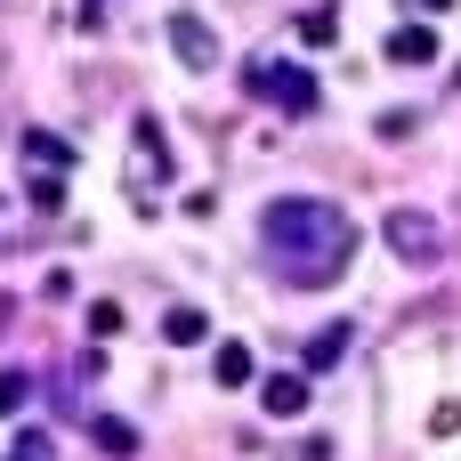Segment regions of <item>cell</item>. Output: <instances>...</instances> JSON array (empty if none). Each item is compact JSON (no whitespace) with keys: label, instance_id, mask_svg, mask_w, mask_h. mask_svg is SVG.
Returning a JSON list of instances; mask_svg holds the SVG:
<instances>
[{"label":"cell","instance_id":"6da1fadb","mask_svg":"<svg viewBox=\"0 0 461 461\" xmlns=\"http://www.w3.org/2000/svg\"><path fill=\"white\" fill-rule=\"evenodd\" d=\"M259 251L284 284H332L348 259H357V227L340 203H316V194H276L259 211Z\"/></svg>","mask_w":461,"mask_h":461},{"label":"cell","instance_id":"7a4b0ae2","mask_svg":"<svg viewBox=\"0 0 461 461\" xmlns=\"http://www.w3.org/2000/svg\"><path fill=\"white\" fill-rule=\"evenodd\" d=\"M243 81H251V89H259V97H276V105H284V113H292V122H308V113H316V105H324V81H316V73H308V65H251V73H243Z\"/></svg>","mask_w":461,"mask_h":461},{"label":"cell","instance_id":"3957f363","mask_svg":"<svg viewBox=\"0 0 461 461\" xmlns=\"http://www.w3.org/2000/svg\"><path fill=\"white\" fill-rule=\"evenodd\" d=\"M381 243H389L405 267H438V259H446V227H438L429 211H389V219H381Z\"/></svg>","mask_w":461,"mask_h":461},{"label":"cell","instance_id":"277c9868","mask_svg":"<svg viewBox=\"0 0 461 461\" xmlns=\"http://www.w3.org/2000/svg\"><path fill=\"white\" fill-rule=\"evenodd\" d=\"M170 49H178L194 73H211V65H219V41H211V24H203V16H186V8L170 16Z\"/></svg>","mask_w":461,"mask_h":461},{"label":"cell","instance_id":"5b68a950","mask_svg":"<svg viewBox=\"0 0 461 461\" xmlns=\"http://www.w3.org/2000/svg\"><path fill=\"white\" fill-rule=\"evenodd\" d=\"M130 146H138L146 186H162V178H170V138H162V122H154V113H138V122H130Z\"/></svg>","mask_w":461,"mask_h":461},{"label":"cell","instance_id":"8992f818","mask_svg":"<svg viewBox=\"0 0 461 461\" xmlns=\"http://www.w3.org/2000/svg\"><path fill=\"white\" fill-rule=\"evenodd\" d=\"M308 381H316V373H267V381H259V405H267L276 421H292V413H308Z\"/></svg>","mask_w":461,"mask_h":461},{"label":"cell","instance_id":"52a82bcc","mask_svg":"<svg viewBox=\"0 0 461 461\" xmlns=\"http://www.w3.org/2000/svg\"><path fill=\"white\" fill-rule=\"evenodd\" d=\"M389 57L397 65H438V24H397L389 32Z\"/></svg>","mask_w":461,"mask_h":461},{"label":"cell","instance_id":"ba28073f","mask_svg":"<svg viewBox=\"0 0 461 461\" xmlns=\"http://www.w3.org/2000/svg\"><path fill=\"white\" fill-rule=\"evenodd\" d=\"M211 381H219V389H243V381H259V357H251L243 340H219V357H211Z\"/></svg>","mask_w":461,"mask_h":461},{"label":"cell","instance_id":"9c48e42d","mask_svg":"<svg viewBox=\"0 0 461 461\" xmlns=\"http://www.w3.org/2000/svg\"><path fill=\"white\" fill-rule=\"evenodd\" d=\"M340 357H348V324H324V332L300 348V373H332Z\"/></svg>","mask_w":461,"mask_h":461},{"label":"cell","instance_id":"30bf717a","mask_svg":"<svg viewBox=\"0 0 461 461\" xmlns=\"http://www.w3.org/2000/svg\"><path fill=\"white\" fill-rule=\"evenodd\" d=\"M162 340H170V348H194V340H211V316H203V308H170V316H162Z\"/></svg>","mask_w":461,"mask_h":461},{"label":"cell","instance_id":"8fae6325","mask_svg":"<svg viewBox=\"0 0 461 461\" xmlns=\"http://www.w3.org/2000/svg\"><path fill=\"white\" fill-rule=\"evenodd\" d=\"M24 162H41V170H73V146L49 138V130H24Z\"/></svg>","mask_w":461,"mask_h":461},{"label":"cell","instance_id":"7c38bea8","mask_svg":"<svg viewBox=\"0 0 461 461\" xmlns=\"http://www.w3.org/2000/svg\"><path fill=\"white\" fill-rule=\"evenodd\" d=\"M89 438H97V446H105L113 461H130V454H138V429H130V421H113V413H105V421H97Z\"/></svg>","mask_w":461,"mask_h":461},{"label":"cell","instance_id":"4fadbf2b","mask_svg":"<svg viewBox=\"0 0 461 461\" xmlns=\"http://www.w3.org/2000/svg\"><path fill=\"white\" fill-rule=\"evenodd\" d=\"M332 32H340V8H308V16H300V41H308V49H324Z\"/></svg>","mask_w":461,"mask_h":461},{"label":"cell","instance_id":"5bb4252c","mask_svg":"<svg viewBox=\"0 0 461 461\" xmlns=\"http://www.w3.org/2000/svg\"><path fill=\"white\" fill-rule=\"evenodd\" d=\"M113 332H122V308L97 300V308H89V340H113Z\"/></svg>","mask_w":461,"mask_h":461},{"label":"cell","instance_id":"9a60e30c","mask_svg":"<svg viewBox=\"0 0 461 461\" xmlns=\"http://www.w3.org/2000/svg\"><path fill=\"white\" fill-rule=\"evenodd\" d=\"M24 397H32V381H24V373H0V413H16Z\"/></svg>","mask_w":461,"mask_h":461},{"label":"cell","instance_id":"2e32d148","mask_svg":"<svg viewBox=\"0 0 461 461\" xmlns=\"http://www.w3.org/2000/svg\"><path fill=\"white\" fill-rule=\"evenodd\" d=\"M429 429H438V438H454V429H461V397H454V405H438V421H429Z\"/></svg>","mask_w":461,"mask_h":461},{"label":"cell","instance_id":"e0dca14e","mask_svg":"<svg viewBox=\"0 0 461 461\" xmlns=\"http://www.w3.org/2000/svg\"><path fill=\"white\" fill-rule=\"evenodd\" d=\"M97 16H105V0H81V24H97Z\"/></svg>","mask_w":461,"mask_h":461},{"label":"cell","instance_id":"ac0fdd59","mask_svg":"<svg viewBox=\"0 0 461 461\" xmlns=\"http://www.w3.org/2000/svg\"><path fill=\"white\" fill-rule=\"evenodd\" d=\"M413 8H429V16H446V8H454V0H413Z\"/></svg>","mask_w":461,"mask_h":461},{"label":"cell","instance_id":"d6986e66","mask_svg":"<svg viewBox=\"0 0 461 461\" xmlns=\"http://www.w3.org/2000/svg\"><path fill=\"white\" fill-rule=\"evenodd\" d=\"M8 461H24V454H8Z\"/></svg>","mask_w":461,"mask_h":461}]
</instances>
